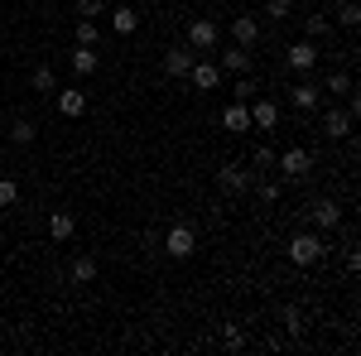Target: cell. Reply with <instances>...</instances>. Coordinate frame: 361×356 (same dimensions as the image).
I'll list each match as a JSON object with an SVG mask.
<instances>
[{
	"label": "cell",
	"mask_w": 361,
	"mask_h": 356,
	"mask_svg": "<svg viewBox=\"0 0 361 356\" xmlns=\"http://www.w3.org/2000/svg\"><path fill=\"white\" fill-rule=\"evenodd\" d=\"M323 236H318V231H294V236H289V260H294V265H318V260H323Z\"/></svg>",
	"instance_id": "cell-1"
},
{
	"label": "cell",
	"mask_w": 361,
	"mask_h": 356,
	"mask_svg": "<svg viewBox=\"0 0 361 356\" xmlns=\"http://www.w3.org/2000/svg\"><path fill=\"white\" fill-rule=\"evenodd\" d=\"M159 250H169L173 260H188L197 250V231L188 226V221H178V226H169L164 236H159Z\"/></svg>",
	"instance_id": "cell-2"
},
{
	"label": "cell",
	"mask_w": 361,
	"mask_h": 356,
	"mask_svg": "<svg viewBox=\"0 0 361 356\" xmlns=\"http://www.w3.org/2000/svg\"><path fill=\"white\" fill-rule=\"evenodd\" d=\"M250 183H255V173H250V168H241V164H222V168H217V188L231 192V197L250 192Z\"/></svg>",
	"instance_id": "cell-3"
},
{
	"label": "cell",
	"mask_w": 361,
	"mask_h": 356,
	"mask_svg": "<svg viewBox=\"0 0 361 356\" xmlns=\"http://www.w3.org/2000/svg\"><path fill=\"white\" fill-rule=\"evenodd\" d=\"M275 168L284 173V178H304L308 168H313V154H308L304 145H294V149H284V154H275Z\"/></svg>",
	"instance_id": "cell-4"
},
{
	"label": "cell",
	"mask_w": 361,
	"mask_h": 356,
	"mask_svg": "<svg viewBox=\"0 0 361 356\" xmlns=\"http://www.w3.org/2000/svg\"><path fill=\"white\" fill-rule=\"evenodd\" d=\"M246 111H250V130H275V125H279V106H275V102H265V97H250Z\"/></svg>",
	"instance_id": "cell-5"
},
{
	"label": "cell",
	"mask_w": 361,
	"mask_h": 356,
	"mask_svg": "<svg viewBox=\"0 0 361 356\" xmlns=\"http://www.w3.org/2000/svg\"><path fill=\"white\" fill-rule=\"evenodd\" d=\"M188 82H193L197 92H217V87H222V68H217L212 58H197L193 73H188Z\"/></svg>",
	"instance_id": "cell-6"
},
{
	"label": "cell",
	"mask_w": 361,
	"mask_h": 356,
	"mask_svg": "<svg viewBox=\"0 0 361 356\" xmlns=\"http://www.w3.org/2000/svg\"><path fill=\"white\" fill-rule=\"evenodd\" d=\"M188 49H193V54L217 49V25H212V20H193V25H188Z\"/></svg>",
	"instance_id": "cell-7"
},
{
	"label": "cell",
	"mask_w": 361,
	"mask_h": 356,
	"mask_svg": "<svg viewBox=\"0 0 361 356\" xmlns=\"http://www.w3.org/2000/svg\"><path fill=\"white\" fill-rule=\"evenodd\" d=\"M193 63H197L193 49H178V44H173V49L164 54V73H169V78H188V73H193Z\"/></svg>",
	"instance_id": "cell-8"
},
{
	"label": "cell",
	"mask_w": 361,
	"mask_h": 356,
	"mask_svg": "<svg viewBox=\"0 0 361 356\" xmlns=\"http://www.w3.org/2000/svg\"><path fill=\"white\" fill-rule=\"evenodd\" d=\"M231 39H236L241 49H255V44H260V20H255V15H236V20H231Z\"/></svg>",
	"instance_id": "cell-9"
},
{
	"label": "cell",
	"mask_w": 361,
	"mask_h": 356,
	"mask_svg": "<svg viewBox=\"0 0 361 356\" xmlns=\"http://www.w3.org/2000/svg\"><path fill=\"white\" fill-rule=\"evenodd\" d=\"M217 68H222V73H231V78H246L250 68H255V58H250V49H241V44H236V49H226V54H222V63H217Z\"/></svg>",
	"instance_id": "cell-10"
},
{
	"label": "cell",
	"mask_w": 361,
	"mask_h": 356,
	"mask_svg": "<svg viewBox=\"0 0 361 356\" xmlns=\"http://www.w3.org/2000/svg\"><path fill=\"white\" fill-rule=\"evenodd\" d=\"M58 116H68V121L87 116V92H78V87H63V92H58Z\"/></svg>",
	"instance_id": "cell-11"
},
{
	"label": "cell",
	"mask_w": 361,
	"mask_h": 356,
	"mask_svg": "<svg viewBox=\"0 0 361 356\" xmlns=\"http://www.w3.org/2000/svg\"><path fill=\"white\" fill-rule=\"evenodd\" d=\"M313 63H318V49H313V39H299V44H289V68H294V73H313Z\"/></svg>",
	"instance_id": "cell-12"
},
{
	"label": "cell",
	"mask_w": 361,
	"mask_h": 356,
	"mask_svg": "<svg viewBox=\"0 0 361 356\" xmlns=\"http://www.w3.org/2000/svg\"><path fill=\"white\" fill-rule=\"evenodd\" d=\"M68 63H73V73H78V78H92V73L102 68V54H97V49H87V44H78Z\"/></svg>",
	"instance_id": "cell-13"
},
{
	"label": "cell",
	"mask_w": 361,
	"mask_h": 356,
	"mask_svg": "<svg viewBox=\"0 0 361 356\" xmlns=\"http://www.w3.org/2000/svg\"><path fill=\"white\" fill-rule=\"evenodd\" d=\"M323 135L328 140H347L352 135V116H347V111H328V116H323Z\"/></svg>",
	"instance_id": "cell-14"
},
{
	"label": "cell",
	"mask_w": 361,
	"mask_h": 356,
	"mask_svg": "<svg viewBox=\"0 0 361 356\" xmlns=\"http://www.w3.org/2000/svg\"><path fill=\"white\" fill-rule=\"evenodd\" d=\"M337 221H342V207H337L333 197H328V202H313V226H318V231H333Z\"/></svg>",
	"instance_id": "cell-15"
},
{
	"label": "cell",
	"mask_w": 361,
	"mask_h": 356,
	"mask_svg": "<svg viewBox=\"0 0 361 356\" xmlns=\"http://www.w3.org/2000/svg\"><path fill=\"white\" fill-rule=\"evenodd\" d=\"M222 130H250V111H246V102H231V106L222 111Z\"/></svg>",
	"instance_id": "cell-16"
},
{
	"label": "cell",
	"mask_w": 361,
	"mask_h": 356,
	"mask_svg": "<svg viewBox=\"0 0 361 356\" xmlns=\"http://www.w3.org/2000/svg\"><path fill=\"white\" fill-rule=\"evenodd\" d=\"M73 231H78L73 212H54V217H49V236H54V241H73Z\"/></svg>",
	"instance_id": "cell-17"
},
{
	"label": "cell",
	"mask_w": 361,
	"mask_h": 356,
	"mask_svg": "<svg viewBox=\"0 0 361 356\" xmlns=\"http://www.w3.org/2000/svg\"><path fill=\"white\" fill-rule=\"evenodd\" d=\"M68 279H73V284H92V279H97V260H92V255H78V260L68 265Z\"/></svg>",
	"instance_id": "cell-18"
},
{
	"label": "cell",
	"mask_w": 361,
	"mask_h": 356,
	"mask_svg": "<svg viewBox=\"0 0 361 356\" xmlns=\"http://www.w3.org/2000/svg\"><path fill=\"white\" fill-rule=\"evenodd\" d=\"M111 29H116V34H135V29H140V15L130 10V5H116V10H111Z\"/></svg>",
	"instance_id": "cell-19"
},
{
	"label": "cell",
	"mask_w": 361,
	"mask_h": 356,
	"mask_svg": "<svg viewBox=\"0 0 361 356\" xmlns=\"http://www.w3.org/2000/svg\"><path fill=\"white\" fill-rule=\"evenodd\" d=\"M318 102H323V87H313V82L294 87V106L299 111H318Z\"/></svg>",
	"instance_id": "cell-20"
},
{
	"label": "cell",
	"mask_w": 361,
	"mask_h": 356,
	"mask_svg": "<svg viewBox=\"0 0 361 356\" xmlns=\"http://www.w3.org/2000/svg\"><path fill=\"white\" fill-rule=\"evenodd\" d=\"M78 44L97 49V44H102V25H97V20H78Z\"/></svg>",
	"instance_id": "cell-21"
},
{
	"label": "cell",
	"mask_w": 361,
	"mask_h": 356,
	"mask_svg": "<svg viewBox=\"0 0 361 356\" xmlns=\"http://www.w3.org/2000/svg\"><path fill=\"white\" fill-rule=\"evenodd\" d=\"M29 87H34V92H58L54 68H34V78H29Z\"/></svg>",
	"instance_id": "cell-22"
},
{
	"label": "cell",
	"mask_w": 361,
	"mask_h": 356,
	"mask_svg": "<svg viewBox=\"0 0 361 356\" xmlns=\"http://www.w3.org/2000/svg\"><path fill=\"white\" fill-rule=\"evenodd\" d=\"M34 135H39V130H34V121H25V116L10 125V140H15V145H34Z\"/></svg>",
	"instance_id": "cell-23"
},
{
	"label": "cell",
	"mask_w": 361,
	"mask_h": 356,
	"mask_svg": "<svg viewBox=\"0 0 361 356\" xmlns=\"http://www.w3.org/2000/svg\"><path fill=\"white\" fill-rule=\"evenodd\" d=\"M222 347H226V352H241V347H246V332L236 328V323H226V328H222Z\"/></svg>",
	"instance_id": "cell-24"
},
{
	"label": "cell",
	"mask_w": 361,
	"mask_h": 356,
	"mask_svg": "<svg viewBox=\"0 0 361 356\" xmlns=\"http://www.w3.org/2000/svg\"><path fill=\"white\" fill-rule=\"evenodd\" d=\"M284 332L289 337H304V308H284Z\"/></svg>",
	"instance_id": "cell-25"
},
{
	"label": "cell",
	"mask_w": 361,
	"mask_h": 356,
	"mask_svg": "<svg viewBox=\"0 0 361 356\" xmlns=\"http://www.w3.org/2000/svg\"><path fill=\"white\" fill-rule=\"evenodd\" d=\"M15 202H20V183H15V178H0V212L15 207Z\"/></svg>",
	"instance_id": "cell-26"
},
{
	"label": "cell",
	"mask_w": 361,
	"mask_h": 356,
	"mask_svg": "<svg viewBox=\"0 0 361 356\" xmlns=\"http://www.w3.org/2000/svg\"><path fill=\"white\" fill-rule=\"evenodd\" d=\"M260 168H275V149H265V145H255V154H250V173H260Z\"/></svg>",
	"instance_id": "cell-27"
},
{
	"label": "cell",
	"mask_w": 361,
	"mask_h": 356,
	"mask_svg": "<svg viewBox=\"0 0 361 356\" xmlns=\"http://www.w3.org/2000/svg\"><path fill=\"white\" fill-rule=\"evenodd\" d=\"M231 97H236V102H250V97H255V78H236V87H231Z\"/></svg>",
	"instance_id": "cell-28"
},
{
	"label": "cell",
	"mask_w": 361,
	"mask_h": 356,
	"mask_svg": "<svg viewBox=\"0 0 361 356\" xmlns=\"http://www.w3.org/2000/svg\"><path fill=\"white\" fill-rule=\"evenodd\" d=\"M78 15H82V20H97V15H106V0H78Z\"/></svg>",
	"instance_id": "cell-29"
},
{
	"label": "cell",
	"mask_w": 361,
	"mask_h": 356,
	"mask_svg": "<svg viewBox=\"0 0 361 356\" xmlns=\"http://www.w3.org/2000/svg\"><path fill=\"white\" fill-rule=\"evenodd\" d=\"M337 25L357 29V25H361V10H357V5H337Z\"/></svg>",
	"instance_id": "cell-30"
},
{
	"label": "cell",
	"mask_w": 361,
	"mask_h": 356,
	"mask_svg": "<svg viewBox=\"0 0 361 356\" xmlns=\"http://www.w3.org/2000/svg\"><path fill=\"white\" fill-rule=\"evenodd\" d=\"M328 34V20L323 15H308V39H323Z\"/></svg>",
	"instance_id": "cell-31"
},
{
	"label": "cell",
	"mask_w": 361,
	"mask_h": 356,
	"mask_svg": "<svg viewBox=\"0 0 361 356\" xmlns=\"http://www.w3.org/2000/svg\"><path fill=\"white\" fill-rule=\"evenodd\" d=\"M289 5H294V0H270V5H265V15H270V20H284V15H289Z\"/></svg>",
	"instance_id": "cell-32"
},
{
	"label": "cell",
	"mask_w": 361,
	"mask_h": 356,
	"mask_svg": "<svg viewBox=\"0 0 361 356\" xmlns=\"http://www.w3.org/2000/svg\"><path fill=\"white\" fill-rule=\"evenodd\" d=\"M328 92H352V78H347V73H333V78H328Z\"/></svg>",
	"instance_id": "cell-33"
},
{
	"label": "cell",
	"mask_w": 361,
	"mask_h": 356,
	"mask_svg": "<svg viewBox=\"0 0 361 356\" xmlns=\"http://www.w3.org/2000/svg\"><path fill=\"white\" fill-rule=\"evenodd\" d=\"M260 197L265 202H279V183H260Z\"/></svg>",
	"instance_id": "cell-34"
},
{
	"label": "cell",
	"mask_w": 361,
	"mask_h": 356,
	"mask_svg": "<svg viewBox=\"0 0 361 356\" xmlns=\"http://www.w3.org/2000/svg\"><path fill=\"white\" fill-rule=\"evenodd\" d=\"M337 5H357V0H337Z\"/></svg>",
	"instance_id": "cell-35"
}]
</instances>
